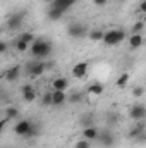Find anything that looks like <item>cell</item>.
<instances>
[{
	"label": "cell",
	"mask_w": 146,
	"mask_h": 148,
	"mask_svg": "<svg viewBox=\"0 0 146 148\" xmlns=\"http://www.w3.org/2000/svg\"><path fill=\"white\" fill-rule=\"evenodd\" d=\"M12 131H14V134L29 140V138H35L38 134V126H35L33 121H29V119H21L14 124Z\"/></svg>",
	"instance_id": "6da1fadb"
},
{
	"label": "cell",
	"mask_w": 146,
	"mask_h": 148,
	"mask_svg": "<svg viewBox=\"0 0 146 148\" xmlns=\"http://www.w3.org/2000/svg\"><path fill=\"white\" fill-rule=\"evenodd\" d=\"M52 50H53L52 43H50L48 40H45V38H36L35 43H33L31 48H29L31 55H33L35 59H40V60H45L46 57H50Z\"/></svg>",
	"instance_id": "7a4b0ae2"
},
{
	"label": "cell",
	"mask_w": 146,
	"mask_h": 148,
	"mask_svg": "<svg viewBox=\"0 0 146 148\" xmlns=\"http://www.w3.org/2000/svg\"><path fill=\"white\" fill-rule=\"evenodd\" d=\"M48 69V66L45 64V60H40V59H35V60H28L24 64V73L29 77H40L41 74H45V71Z\"/></svg>",
	"instance_id": "3957f363"
},
{
	"label": "cell",
	"mask_w": 146,
	"mask_h": 148,
	"mask_svg": "<svg viewBox=\"0 0 146 148\" xmlns=\"http://www.w3.org/2000/svg\"><path fill=\"white\" fill-rule=\"evenodd\" d=\"M126 38H127V33H126L124 29L115 28V29H108V31H105V38H103L102 43H103L105 47H115V45L122 43Z\"/></svg>",
	"instance_id": "277c9868"
},
{
	"label": "cell",
	"mask_w": 146,
	"mask_h": 148,
	"mask_svg": "<svg viewBox=\"0 0 146 148\" xmlns=\"http://www.w3.org/2000/svg\"><path fill=\"white\" fill-rule=\"evenodd\" d=\"M96 141L100 143V147L110 148V147H113V143H115V134H113V131L110 127L100 129V134H98V140Z\"/></svg>",
	"instance_id": "5b68a950"
},
{
	"label": "cell",
	"mask_w": 146,
	"mask_h": 148,
	"mask_svg": "<svg viewBox=\"0 0 146 148\" xmlns=\"http://www.w3.org/2000/svg\"><path fill=\"white\" fill-rule=\"evenodd\" d=\"M88 33H89V29L84 26V24H81V23H71L69 26H67V35L71 38H83V36H88Z\"/></svg>",
	"instance_id": "8992f818"
},
{
	"label": "cell",
	"mask_w": 146,
	"mask_h": 148,
	"mask_svg": "<svg viewBox=\"0 0 146 148\" xmlns=\"http://www.w3.org/2000/svg\"><path fill=\"white\" fill-rule=\"evenodd\" d=\"M129 119L131 121H145L146 119V105L145 103H139L136 102L131 109H129Z\"/></svg>",
	"instance_id": "52a82bcc"
},
{
	"label": "cell",
	"mask_w": 146,
	"mask_h": 148,
	"mask_svg": "<svg viewBox=\"0 0 146 148\" xmlns=\"http://www.w3.org/2000/svg\"><path fill=\"white\" fill-rule=\"evenodd\" d=\"M23 23H24V12H14V14L7 19L5 28H7L9 31H17V29L23 26Z\"/></svg>",
	"instance_id": "ba28073f"
},
{
	"label": "cell",
	"mask_w": 146,
	"mask_h": 148,
	"mask_svg": "<svg viewBox=\"0 0 146 148\" xmlns=\"http://www.w3.org/2000/svg\"><path fill=\"white\" fill-rule=\"evenodd\" d=\"M88 67H89L88 62H77V64H74V67L71 69L72 77L74 79H84L88 76Z\"/></svg>",
	"instance_id": "9c48e42d"
},
{
	"label": "cell",
	"mask_w": 146,
	"mask_h": 148,
	"mask_svg": "<svg viewBox=\"0 0 146 148\" xmlns=\"http://www.w3.org/2000/svg\"><path fill=\"white\" fill-rule=\"evenodd\" d=\"M21 74H23V71H21V66H12V67H9L5 73H3V79L7 81V83H16L19 77H21Z\"/></svg>",
	"instance_id": "30bf717a"
},
{
	"label": "cell",
	"mask_w": 146,
	"mask_h": 148,
	"mask_svg": "<svg viewBox=\"0 0 146 148\" xmlns=\"http://www.w3.org/2000/svg\"><path fill=\"white\" fill-rule=\"evenodd\" d=\"M146 131V119L145 121H136L134 124H132V127L127 131V136L131 138V140H134L136 136H139L141 133H145Z\"/></svg>",
	"instance_id": "8fae6325"
},
{
	"label": "cell",
	"mask_w": 146,
	"mask_h": 148,
	"mask_svg": "<svg viewBox=\"0 0 146 148\" xmlns=\"http://www.w3.org/2000/svg\"><path fill=\"white\" fill-rule=\"evenodd\" d=\"M21 95H23V100L24 102H28V103H33L35 100H36V91H35V88L31 86V84H24L23 86V90H21Z\"/></svg>",
	"instance_id": "7c38bea8"
},
{
	"label": "cell",
	"mask_w": 146,
	"mask_h": 148,
	"mask_svg": "<svg viewBox=\"0 0 146 148\" xmlns=\"http://www.w3.org/2000/svg\"><path fill=\"white\" fill-rule=\"evenodd\" d=\"M127 43H129V48H131V50H138V48L143 47L145 38H143L141 33H134V35H129V36H127Z\"/></svg>",
	"instance_id": "4fadbf2b"
},
{
	"label": "cell",
	"mask_w": 146,
	"mask_h": 148,
	"mask_svg": "<svg viewBox=\"0 0 146 148\" xmlns=\"http://www.w3.org/2000/svg\"><path fill=\"white\" fill-rule=\"evenodd\" d=\"M98 134H100V127H96V126H89V127L83 129V138L88 141H96Z\"/></svg>",
	"instance_id": "5bb4252c"
},
{
	"label": "cell",
	"mask_w": 146,
	"mask_h": 148,
	"mask_svg": "<svg viewBox=\"0 0 146 148\" xmlns=\"http://www.w3.org/2000/svg\"><path fill=\"white\" fill-rule=\"evenodd\" d=\"M52 90H57V91H67L69 90V79L67 77H55L52 81Z\"/></svg>",
	"instance_id": "9a60e30c"
},
{
	"label": "cell",
	"mask_w": 146,
	"mask_h": 148,
	"mask_svg": "<svg viewBox=\"0 0 146 148\" xmlns=\"http://www.w3.org/2000/svg\"><path fill=\"white\" fill-rule=\"evenodd\" d=\"M77 3V0H53V3L50 7H55V9H60L64 12H67L71 7H74Z\"/></svg>",
	"instance_id": "2e32d148"
},
{
	"label": "cell",
	"mask_w": 146,
	"mask_h": 148,
	"mask_svg": "<svg viewBox=\"0 0 146 148\" xmlns=\"http://www.w3.org/2000/svg\"><path fill=\"white\" fill-rule=\"evenodd\" d=\"M52 91H53V107H62L67 103V91H57V90Z\"/></svg>",
	"instance_id": "e0dca14e"
},
{
	"label": "cell",
	"mask_w": 146,
	"mask_h": 148,
	"mask_svg": "<svg viewBox=\"0 0 146 148\" xmlns=\"http://www.w3.org/2000/svg\"><path fill=\"white\" fill-rule=\"evenodd\" d=\"M83 100H84V93L83 91L74 90V91H69V95H67V102L71 105H79V103H83Z\"/></svg>",
	"instance_id": "ac0fdd59"
},
{
	"label": "cell",
	"mask_w": 146,
	"mask_h": 148,
	"mask_svg": "<svg viewBox=\"0 0 146 148\" xmlns=\"http://www.w3.org/2000/svg\"><path fill=\"white\" fill-rule=\"evenodd\" d=\"M89 95H93V97H100L103 91H105V86L100 83V81H95V83H91L89 86H88V90H86Z\"/></svg>",
	"instance_id": "d6986e66"
},
{
	"label": "cell",
	"mask_w": 146,
	"mask_h": 148,
	"mask_svg": "<svg viewBox=\"0 0 146 148\" xmlns=\"http://www.w3.org/2000/svg\"><path fill=\"white\" fill-rule=\"evenodd\" d=\"M88 38H89L91 41H95V43H98V41H103V38H105V31H103V29H100V28L89 29Z\"/></svg>",
	"instance_id": "ffe728a7"
},
{
	"label": "cell",
	"mask_w": 146,
	"mask_h": 148,
	"mask_svg": "<svg viewBox=\"0 0 146 148\" xmlns=\"http://www.w3.org/2000/svg\"><path fill=\"white\" fill-rule=\"evenodd\" d=\"M41 107H53V91H45L40 98Z\"/></svg>",
	"instance_id": "44dd1931"
},
{
	"label": "cell",
	"mask_w": 146,
	"mask_h": 148,
	"mask_svg": "<svg viewBox=\"0 0 146 148\" xmlns=\"http://www.w3.org/2000/svg\"><path fill=\"white\" fill-rule=\"evenodd\" d=\"M64 14H65L64 10H60V9H55V7H48V10H46V17H48L50 21H59V19H60Z\"/></svg>",
	"instance_id": "7402d4cb"
},
{
	"label": "cell",
	"mask_w": 146,
	"mask_h": 148,
	"mask_svg": "<svg viewBox=\"0 0 146 148\" xmlns=\"http://www.w3.org/2000/svg\"><path fill=\"white\" fill-rule=\"evenodd\" d=\"M29 48H31V45H29L28 41L21 40V38H17V40L14 41V50H16V52H19V53H24V52H28Z\"/></svg>",
	"instance_id": "603a6c76"
},
{
	"label": "cell",
	"mask_w": 146,
	"mask_h": 148,
	"mask_svg": "<svg viewBox=\"0 0 146 148\" xmlns=\"http://www.w3.org/2000/svg\"><path fill=\"white\" fill-rule=\"evenodd\" d=\"M129 79H131V76L127 73H122L119 77H117V81H115V86L117 88H126L127 86V83H129Z\"/></svg>",
	"instance_id": "cb8c5ba5"
},
{
	"label": "cell",
	"mask_w": 146,
	"mask_h": 148,
	"mask_svg": "<svg viewBox=\"0 0 146 148\" xmlns=\"http://www.w3.org/2000/svg\"><path fill=\"white\" fill-rule=\"evenodd\" d=\"M3 115H5L9 121H12V119H17V117H19V109H17V107H9V109H5Z\"/></svg>",
	"instance_id": "d4e9b609"
},
{
	"label": "cell",
	"mask_w": 146,
	"mask_h": 148,
	"mask_svg": "<svg viewBox=\"0 0 146 148\" xmlns=\"http://www.w3.org/2000/svg\"><path fill=\"white\" fill-rule=\"evenodd\" d=\"M145 21H136L134 24H132V29H131V35H134V33H143V29H145Z\"/></svg>",
	"instance_id": "484cf974"
},
{
	"label": "cell",
	"mask_w": 146,
	"mask_h": 148,
	"mask_svg": "<svg viewBox=\"0 0 146 148\" xmlns=\"http://www.w3.org/2000/svg\"><path fill=\"white\" fill-rule=\"evenodd\" d=\"M19 38H21V40H24V41H28L29 45H33V43H35V40H36V36H35V35H33L31 31H26V33H21V35H19Z\"/></svg>",
	"instance_id": "4316f807"
},
{
	"label": "cell",
	"mask_w": 146,
	"mask_h": 148,
	"mask_svg": "<svg viewBox=\"0 0 146 148\" xmlns=\"http://www.w3.org/2000/svg\"><path fill=\"white\" fill-rule=\"evenodd\" d=\"M131 93H132V97H134V98H141V97L145 95V88L136 84V86L132 88V91H131Z\"/></svg>",
	"instance_id": "83f0119b"
},
{
	"label": "cell",
	"mask_w": 146,
	"mask_h": 148,
	"mask_svg": "<svg viewBox=\"0 0 146 148\" xmlns=\"http://www.w3.org/2000/svg\"><path fill=\"white\" fill-rule=\"evenodd\" d=\"M74 148H91V141H88V140L81 138L79 141H76V143H74Z\"/></svg>",
	"instance_id": "f1b7e54d"
},
{
	"label": "cell",
	"mask_w": 146,
	"mask_h": 148,
	"mask_svg": "<svg viewBox=\"0 0 146 148\" xmlns=\"http://www.w3.org/2000/svg\"><path fill=\"white\" fill-rule=\"evenodd\" d=\"M134 143H136V145H146V131L134 138Z\"/></svg>",
	"instance_id": "f546056e"
},
{
	"label": "cell",
	"mask_w": 146,
	"mask_h": 148,
	"mask_svg": "<svg viewBox=\"0 0 146 148\" xmlns=\"http://www.w3.org/2000/svg\"><path fill=\"white\" fill-rule=\"evenodd\" d=\"M138 10H139V12H141L143 16L146 14V0H143V2L139 3V7H138Z\"/></svg>",
	"instance_id": "4dcf8cb0"
},
{
	"label": "cell",
	"mask_w": 146,
	"mask_h": 148,
	"mask_svg": "<svg viewBox=\"0 0 146 148\" xmlns=\"http://www.w3.org/2000/svg\"><path fill=\"white\" fill-rule=\"evenodd\" d=\"M107 2H108V0H93V3H95V5H98V7L107 5Z\"/></svg>",
	"instance_id": "1f68e13d"
},
{
	"label": "cell",
	"mask_w": 146,
	"mask_h": 148,
	"mask_svg": "<svg viewBox=\"0 0 146 148\" xmlns=\"http://www.w3.org/2000/svg\"><path fill=\"white\" fill-rule=\"evenodd\" d=\"M5 52H7V43L0 41V53H5Z\"/></svg>",
	"instance_id": "d6a6232c"
},
{
	"label": "cell",
	"mask_w": 146,
	"mask_h": 148,
	"mask_svg": "<svg viewBox=\"0 0 146 148\" xmlns=\"http://www.w3.org/2000/svg\"><path fill=\"white\" fill-rule=\"evenodd\" d=\"M7 122H9V119L3 115V117H2V121H0V129H3V127L7 126Z\"/></svg>",
	"instance_id": "836d02e7"
},
{
	"label": "cell",
	"mask_w": 146,
	"mask_h": 148,
	"mask_svg": "<svg viewBox=\"0 0 146 148\" xmlns=\"http://www.w3.org/2000/svg\"><path fill=\"white\" fill-rule=\"evenodd\" d=\"M43 2H45V3H48V5H52V3H53V0H43Z\"/></svg>",
	"instance_id": "e575fe53"
}]
</instances>
